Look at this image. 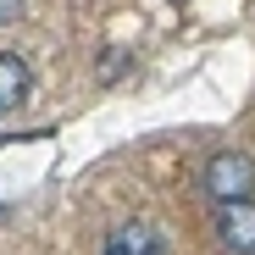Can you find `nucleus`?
<instances>
[{
  "label": "nucleus",
  "mask_w": 255,
  "mask_h": 255,
  "mask_svg": "<svg viewBox=\"0 0 255 255\" xmlns=\"http://www.w3.org/2000/svg\"><path fill=\"white\" fill-rule=\"evenodd\" d=\"M255 189V161L244 150H217L205 161V194H217V200H250Z\"/></svg>",
  "instance_id": "1"
},
{
  "label": "nucleus",
  "mask_w": 255,
  "mask_h": 255,
  "mask_svg": "<svg viewBox=\"0 0 255 255\" xmlns=\"http://www.w3.org/2000/svg\"><path fill=\"white\" fill-rule=\"evenodd\" d=\"M217 239L233 255H255V200H222L217 211Z\"/></svg>",
  "instance_id": "2"
},
{
  "label": "nucleus",
  "mask_w": 255,
  "mask_h": 255,
  "mask_svg": "<svg viewBox=\"0 0 255 255\" xmlns=\"http://www.w3.org/2000/svg\"><path fill=\"white\" fill-rule=\"evenodd\" d=\"M100 255H166V239L150 228V222H122Z\"/></svg>",
  "instance_id": "3"
},
{
  "label": "nucleus",
  "mask_w": 255,
  "mask_h": 255,
  "mask_svg": "<svg viewBox=\"0 0 255 255\" xmlns=\"http://www.w3.org/2000/svg\"><path fill=\"white\" fill-rule=\"evenodd\" d=\"M28 89H33L28 61L11 56V50H0V111H17V106L28 100Z\"/></svg>",
  "instance_id": "4"
},
{
  "label": "nucleus",
  "mask_w": 255,
  "mask_h": 255,
  "mask_svg": "<svg viewBox=\"0 0 255 255\" xmlns=\"http://www.w3.org/2000/svg\"><path fill=\"white\" fill-rule=\"evenodd\" d=\"M122 67H128V56H122V50H111V56H106V67H100V78L111 83V78H122Z\"/></svg>",
  "instance_id": "5"
},
{
  "label": "nucleus",
  "mask_w": 255,
  "mask_h": 255,
  "mask_svg": "<svg viewBox=\"0 0 255 255\" xmlns=\"http://www.w3.org/2000/svg\"><path fill=\"white\" fill-rule=\"evenodd\" d=\"M17 11H22V0H0V22H11Z\"/></svg>",
  "instance_id": "6"
}]
</instances>
